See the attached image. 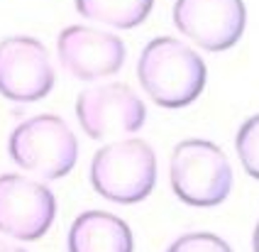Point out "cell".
<instances>
[{
    "label": "cell",
    "mask_w": 259,
    "mask_h": 252,
    "mask_svg": "<svg viewBox=\"0 0 259 252\" xmlns=\"http://www.w3.org/2000/svg\"><path fill=\"white\" fill-rule=\"evenodd\" d=\"M137 78L144 93L161 108H186L205 89L208 66L198 52L174 37H154L137 59Z\"/></svg>",
    "instance_id": "1"
},
{
    "label": "cell",
    "mask_w": 259,
    "mask_h": 252,
    "mask_svg": "<svg viewBox=\"0 0 259 252\" xmlns=\"http://www.w3.org/2000/svg\"><path fill=\"white\" fill-rule=\"evenodd\" d=\"M88 177L105 201L120 206L140 203L157 184V154L144 140L120 137L93 154Z\"/></svg>",
    "instance_id": "2"
},
{
    "label": "cell",
    "mask_w": 259,
    "mask_h": 252,
    "mask_svg": "<svg viewBox=\"0 0 259 252\" xmlns=\"http://www.w3.org/2000/svg\"><path fill=\"white\" fill-rule=\"evenodd\" d=\"M8 154L20 169L47 181L66 177L78 162V140L54 113L22 120L8 137Z\"/></svg>",
    "instance_id": "3"
},
{
    "label": "cell",
    "mask_w": 259,
    "mask_h": 252,
    "mask_svg": "<svg viewBox=\"0 0 259 252\" xmlns=\"http://www.w3.org/2000/svg\"><path fill=\"white\" fill-rule=\"evenodd\" d=\"M169 181L179 201L196 208H213L230 196L232 166L215 142L191 137L174 147Z\"/></svg>",
    "instance_id": "4"
},
{
    "label": "cell",
    "mask_w": 259,
    "mask_h": 252,
    "mask_svg": "<svg viewBox=\"0 0 259 252\" xmlns=\"http://www.w3.org/2000/svg\"><path fill=\"white\" fill-rule=\"evenodd\" d=\"M76 118L91 140H110L140 133L147 120V108L135 89L110 81L78 93Z\"/></svg>",
    "instance_id": "5"
},
{
    "label": "cell",
    "mask_w": 259,
    "mask_h": 252,
    "mask_svg": "<svg viewBox=\"0 0 259 252\" xmlns=\"http://www.w3.org/2000/svg\"><path fill=\"white\" fill-rule=\"evenodd\" d=\"M57 83L47 47L37 37L15 34L0 39V96L13 103H37Z\"/></svg>",
    "instance_id": "6"
},
{
    "label": "cell",
    "mask_w": 259,
    "mask_h": 252,
    "mask_svg": "<svg viewBox=\"0 0 259 252\" xmlns=\"http://www.w3.org/2000/svg\"><path fill=\"white\" fill-rule=\"evenodd\" d=\"M57 218L52 189L32 177L0 174V233L32 242L49 233Z\"/></svg>",
    "instance_id": "7"
},
{
    "label": "cell",
    "mask_w": 259,
    "mask_h": 252,
    "mask_svg": "<svg viewBox=\"0 0 259 252\" xmlns=\"http://www.w3.org/2000/svg\"><path fill=\"white\" fill-rule=\"evenodd\" d=\"M174 25L205 52H225L245 34V0H176Z\"/></svg>",
    "instance_id": "8"
},
{
    "label": "cell",
    "mask_w": 259,
    "mask_h": 252,
    "mask_svg": "<svg viewBox=\"0 0 259 252\" xmlns=\"http://www.w3.org/2000/svg\"><path fill=\"white\" fill-rule=\"evenodd\" d=\"M57 54L66 74L78 81H98L115 76L125 64L122 39L88 25H69L59 32Z\"/></svg>",
    "instance_id": "9"
},
{
    "label": "cell",
    "mask_w": 259,
    "mask_h": 252,
    "mask_svg": "<svg viewBox=\"0 0 259 252\" xmlns=\"http://www.w3.org/2000/svg\"><path fill=\"white\" fill-rule=\"evenodd\" d=\"M69 252H132L135 237L120 216L108 211H83L66 235Z\"/></svg>",
    "instance_id": "10"
},
{
    "label": "cell",
    "mask_w": 259,
    "mask_h": 252,
    "mask_svg": "<svg viewBox=\"0 0 259 252\" xmlns=\"http://www.w3.org/2000/svg\"><path fill=\"white\" fill-rule=\"evenodd\" d=\"M154 8V0H76L78 15L110 25L115 30H132L142 25Z\"/></svg>",
    "instance_id": "11"
},
{
    "label": "cell",
    "mask_w": 259,
    "mask_h": 252,
    "mask_svg": "<svg viewBox=\"0 0 259 252\" xmlns=\"http://www.w3.org/2000/svg\"><path fill=\"white\" fill-rule=\"evenodd\" d=\"M235 149H237V157L245 166V172L259 181V113L240 125L237 137H235Z\"/></svg>",
    "instance_id": "12"
},
{
    "label": "cell",
    "mask_w": 259,
    "mask_h": 252,
    "mask_svg": "<svg viewBox=\"0 0 259 252\" xmlns=\"http://www.w3.org/2000/svg\"><path fill=\"white\" fill-rule=\"evenodd\" d=\"M166 252H232V247L213 233H186L176 237Z\"/></svg>",
    "instance_id": "13"
},
{
    "label": "cell",
    "mask_w": 259,
    "mask_h": 252,
    "mask_svg": "<svg viewBox=\"0 0 259 252\" xmlns=\"http://www.w3.org/2000/svg\"><path fill=\"white\" fill-rule=\"evenodd\" d=\"M0 252H27V250H22V247H17V245H13V242H8V240L0 237Z\"/></svg>",
    "instance_id": "14"
},
{
    "label": "cell",
    "mask_w": 259,
    "mask_h": 252,
    "mask_svg": "<svg viewBox=\"0 0 259 252\" xmlns=\"http://www.w3.org/2000/svg\"><path fill=\"white\" fill-rule=\"evenodd\" d=\"M252 250L259 252V221H257V225H254V235H252Z\"/></svg>",
    "instance_id": "15"
}]
</instances>
